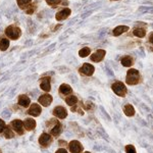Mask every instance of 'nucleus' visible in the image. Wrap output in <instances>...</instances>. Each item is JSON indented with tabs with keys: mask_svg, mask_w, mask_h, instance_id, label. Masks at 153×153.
<instances>
[{
	"mask_svg": "<svg viewBox=\"0 0 153 153\" xmlns=\"http://www.w3.org/2000/svg\"><path fill=\"white\" fill-rule=\"evenodd\" d=\"M141 81V75L137 70L135 68H131L128 71L127 76H126V83L128 85H137Z\"/></svg>",
	"mask_w": 153,
	"mask_h": 153,
	"instance_id": "f257e3e1",
	"label": "nucleus"
},
{
	"mask_svg": "<svg viewBox=\"0 0 153 153\" xmlns=\"http://www.w3.org/2000/svg\"><path fill=\"white\" fill-rule=\"evenodd\" d=\"M5 34L9 39L16 40V39H19V37H21L22 31H21V29L16 26H9L5 29Z\"/></svg>",
	"mask_w": 153,
	"mask_h": 153,
	"instance_id": "f03ea898",
	"label": "nucleus"
},
{
	"mask_svg": "<svg viewBox=\"0 0 153 153\" xmlns=\"http://www.w3.org/2000/svg\"><path fill=\"white\" fill-rule=\"evenodd\" d=\"M111 89L113 92L117 96H120V97H125L126 94H127V88H126L125 84H123L122 82L113 83L111 86Z\"/></svg>",
	"mask_w": 153,
	"mask_h": 153,
	"instance_id": "7ed1b4c3",
	"label": "nucleus"
},
{
	"mask_svg": "<svg viewBox=\"0 0 153 153\" xmlns=\"http://www.w3.org/2000/svg\"><path fill=\"white\" fill-rule=\"evenodd\" d=\"M142 22H137V26L135 27L134 30H133V34L134 36L138 37V38H144L146 36V29L145 28H141V26H143Z\"/></svg>",
	"mask_w": 153,
	"mask_h": 153,
	"instance_id": "20e7f679",
	"label": "nucleus"
},
{
	"mask_svg": "<svg viewBox=\"0 0 153 153\" xmlns=\"http://www.w3.org/2000/svg\"><path fill=\"white\" fill-rule=\"evenodd\" d=\"M94 71H95V68L92 65H90V63H84L82 68H80V73L82 74V75L87 76H92Z\"/></svg>",
	"mask_w": 153,
	"mask_h": 153,
	"instance_id": "39448f33",
	"label": "nucleus"
},
{
	"mask_svg": "<svg viewBox=\"0 0 153 153\" xmlns=\"http://www.w3.org/2000/svg\"><path fill=\"white\" fill-rule=\"evenodd\" d=\"M51 142H52V138H51V136L49 134H46V133H43L40 138H39V143H40V145L42 147L46 148L48 147L49 145L51 144Z\"/></svg>",
	"mask_w": 153,
	"mask_h": 153,
	"instance_id": "423d86ee",
	"label": "nucleus"
},
{
	"mask_svg": "<svg viewBox=\"0 0 153 153\" xmlns=\"http://www.w3.org/2000/svg\"><path fill=\"white\" fill-rule=\"evenodd\" d=\"M68 148H70V151L71 153H81L83 150L82 144L79 141H76V140L71 141L70 144H68Z\"/></svg>",
	"mask_w": 153,
	"mask_h": 153,
	"instance_id": "0eeeda50",
	"label": "nucleus"
},
{
	"mask_svg": "<svg viewBox=\"0 0 153 153\" xmlns=\"http://www.w3.org/2000/svg\"><path fill=\"white\" fill-rule=\"evenodd\" d=\"M11 127L12 129L16 132V134L19 135H23L24 134V123L19 120H14L11 123Z\"/></svg>",
	"mask_w": 153,
	"mask_h": 153,
	"instance_id": "6e6552de",
	"label": "nucleus"
},
{
	"mask_svg": "<svg viewBox=\"0 0 153 153\" xmlns=\"http://www.w3.org/2000/svg\"><path fill=\"white\" fill-rule=\"evenodd\" d=\"M53 114L55 117H57L58 118L63 120V118L68 117V111H66V109L65 107H62V106H56L53 109Z\"/></svg>",
	"mask_w": 153,
	"mask_h": 153,
	"instance_id": "1a4fd4ad",
	"label": "nucleus"
},
{
	"mask_svg": "<svg viewBox=\"0 0 153 153\" xmlns=\"http://www.w3.org/2000/svg\"><path fill=\"white\" fill-rule=\"evenodd\" d=\"M105 54H106L105 50H103V49H98L96 52H94L92 55L90 56V58H91V60H92V61L99 62V61H101L103 58H104Z\"/></svg>",
	"mask_w": 153,
	"mask_h": 153,
	"instance_id": "9d476101",
	"label": "nucleus"
},
{
	"mask_svg": "<svg viewBox=\"0 0 153 153\" xmlns=\"http://www.w3.org/2000/svg\"><path fill=\"white\" fill-rule=\"evenodd\" d=\"M39 103H40L41 105L45 106V107H47L51 104V102H52L53 98L52 96L50 94H44V95H41L40 97H39Z\"/></svg>",
	"mask_w": 153,
	"mask_h": 153,
	"instance_id": "9b49d317",
	"label": "nucleus"
},
{
	"mask_svg": "<svg viewBox=\"0 0 153 153\" xmlns=\"http://www.w3.org/2000/svg\"><path fill=\"white\" fill-rule=\"evenodd\" d=\"M42 112L41 110V107L39 104H36V103H33L30 107V109L28 110V113L32 117H39L40 113Z\"/></svg>",
	"mask_w": 153,
	"mask_h": 153,
	"instance_id": "f8f14e48",
	"label": "nucleus"
},
{
	"mask_svg": "<svg viewBox=\"0 0 153 153\" xmlns=\"http://www.w3.org/2000/svg\"><path fill=\"white\" fill-rule=\"evenodd\" d=\"M71 13V11L70 8H65L56 13L55 19H56V21H63V19H68Z\"/></svg>",
	"mask_w": 153,
	"mask_h": 153,
	"instance_id": "ddd939ff",
	"label": "nucleus"
},
{
	"mask_svg": "<svg viewBox=\"0 0 153 153\" xmlns=\"http://www.w3.org/2000/svg\"><path fill=\"white\" fill-rule=\"evenodd\" d=\"M40 87L42 90L45 91V92H49V91H50L51 86H50V78H49V76H44V78L41 79Z\"/></svg>",
	"mask_w": 153,
	"mask_h": 153,
	"instance_id": "4468645a",
	"label": "nucleus"
},
{
	"mask_svg": "<svg viewBox=\"0 0 153 153\" xmlns=\"http://www.w3.org/2000/svg\"><path fill=\"white\" fill-rule=\"evenodd\" d=\"M24 126L28 131H32L36 128V120L33 118H26L24 122Z\"/></svg>",
	"mask_w": 153,
	"mask_h": 153,
	"instance_id": "2eb2a0df",
	"label": "nucleus"
},
{
	"mask_svg": "<svg viewBox=\"0 0 153 153\" xmlns=\"http://www.w3.org/2000/svg\"><path fill=\"white\" fill-rule=\"evenodd\" d=\"M19 104L23 107H28L31 104V100L27 95H19Z\"/></svg>",
	"mask_w": 153,
	"mask_h": 153,
	"instance_id": "dca6fc26",
	"label": "nucleus"
},
{
	"mask_svg": "<svg viewBox=\"0 0 153 153\" xmlns=\"http://www.w3.org/2000/svg\"><path fill=\"white\" fill-rule=\"evenodd\" d=\"M129 31V27L128 26H118L117 28L113 29L112 31V34L114 36H120L122 35L123 33H126V32Z\"/></svg>",
	"mask_w": 153,
	"mask_h": 153,
	"instance_id": "f3484780",
	"label": "nucleus"
},
{
	"mask_svg": "<svg viewBox=\"0 0 153 153\" xmlns=\"http://www.w3.org/2000/svg\"><path fill=\"white\" fill-rule=\"evenodd\" d=\"M73 92V89L70 85H68V84H62V85L59 87V93L62 95H68L71 94V93Z\"/></svg>",
	"mask_w": 153,
	"mask_h": 153,
	"instance_id": "a211bd4d",
	"label": "nucleus"
},
{
	"mask_svg": "<svg viewBox=\"0 0 153 153\" xmlns=\"http://www.w3.org/2000/svg\"><path fill=\"white\" fill-rule=\"evenodd\" d=\"M120 62L122 65L126 66V68H130V66L133 65V62H134V59H133L131 56H124L122 59H120Z\"/></svg>",
	"mask_w": 153,
	"mask_h": 153,
	"instance_id": "6ab92c4d",
	"label": "nucleus"
},
{
	"mask_svg": "<svg viewBox=\"0 0 153 153\" xmlns=\"http://www.w3.org/2000/svg\"><path fill=\"white\" fill-rule=\"evenodd\" d=\"M61 125L59 124L58 122H56L55 124H54L53 128L51 129V135L54 136V137H57L58 135H60L61 133Z\"/></svg>",
	"mask_w": 153,
	"mask_h": 153,
	"instance_id": "aec40b11",
	"label": "nucleus"
},
{
	"mask_svg": "<svg viewBox=\"0 0 153 153\" xmlns=\"http://www.w3.org/2000/svg\"><path fill=\"white\" fill-rule=\"evenodd\" d=\"M124 112L127 117H133L135 115V108L131 104H126L124 106Z\"/></svg>",
	"mask_w": 153,
	"mask_h": 153,
	"instance_id": "412c9836",
	"label": "nucleus"
},
{
	"mask_svg": "<svg viewBox=\"0 0 153 153\" xmlns=\"http://www.w3.org/2000/svg\"><path fill=\"white\" fill-rule=\"evenodd\" d=\"M9 46V41L8 39H5V38H2L0 39V50L2 51H5Z\"/></svg>",
	"mask_w": 153,
	"mask_h": 153,
	"instance_id": "4be33fe9",
	"label": "nucleus"
},
{
	"mask_svg": "<svg viewBox=\"0 0 153 153\" xmlns=\"http://www.w3.org/2000/svg\"><path fill=\"white\" fill-rule=\"evenodd\" d=\"M65 102L71 106L76 105V102H78V98H76V96H75V95L68 96V97L65 98Z\"/></svg>",
	"mask_w": 153,
	"mask_h": 153,
	"instance_id": "5701e85b",
	"label": "nucleus"
},
{
	"mask_svg": "<svg viewBox=\"0 0 153 153\" xmlns=\"http://www.w3.org/2000/svg\"><path fill=\"white\" fill-rule=\"evenodd\" d=\"M90 52H91V50H90V48L89 47H84V48H82L81 49L80 51H79V55L81 56V57H87V56L90 54Z\"/></svg>",
	"mask_w": 153,
	"mask_h": 153,
	"instance_id": "b1692460",
	"label": "nucleus"
},
{
	"mask_svg": "<svg viewBox=\"0 0 153 153\" xmlns=\"http://www.w3.org/2000/svg\"><path fill=\"white\" fill-rule=\"evenodd\" d=\"M3 132H4V136H5V138H7V139H11V138L14 137L13 132H12L9 128H5Z\"/></svg>",
	"mask_w": 153,
	"mask_h": 153,
	"instance_id": "393cba45",
	"label": "nucleus"
},
{
	"mask_svg": "<svg viewBox=\"0 0 153 153\" xmlns=\"http://www.w3.org/2000/svg\"><path fill=\"white\" fill-rule=\"evenodd\" d=\"M16 1H18V5L21 8H24V7H27V5H28L32 0H16Z\"/></svg>",
	"mask_w": 153,
	"mask_h": 153,
	"instance_id": "a878e982",
	"label": "nucleus"
},
{
	"mask_svg": "<svg viewBox=\"0 0 153 153\" xmlns=\"http://www.w3.org/2000/svg\"><path fill=\"white\" fill-rule=\"evenodd\" d=\"M46 2H47L48 5L55 7L56 5H58V4L60 3L61 0H46Z\"/></svg>",
	"mask_w": 153,
	"mask_h": 153,
	"instance_id": "bb28decb",
	"label": "nucleus"
},
{
	"mask_svg": "<svg viewBox=\"0 0 153 153\" xmlns=\"http://www.w3.org/2000/svg\"><path fill=\"white\" fill-rule=\"evenodd\" d=\"M126 153H137L136 149L133 145H127L126 146Z\"/></svg>",
	"mask_w": 153,
	"mask_h": 153,
	"instance_id": "cd10ccee",
	"label": "nucleus"
},
{
	"mask_svg": "<svg viewBox=\"0 0 153 153\" xmlns=\"http://www.w3.org/2000/svg\"><path fill=\"white\" fill-rule=\"evenodd\" d=\"M35 8H36V3L30 5L29 8H27V13H28V14H32L34 12V10H35Z\"/></svg>",
	"mask_w": 153,
	"mask_h": 153,
	"instance_id": "c85d7f7f",
	"label": "nucleus"
},
{
	"mask_svg": "<svg viewBox=\"0 0 153 153\" xmlns=\"http://www.w3.org/2000/svg\"><path fill=\"white\" fill-rule=\"evenodd\" d=\"M5 128H6V127H5V123H4V120H0V133L3 132Z\"/></svg>",
	"mask_w": 153,
	"mask_h": 153,
	"instance_id": "c756f323",
	"label": "nucleus"
},
{
	"mask_svg": "<svg viewBox=\"0 0 153 153\" xmlns=\"http://www.w3.org/2000/svg\"><path fill=\"white\" fill-rule=\"evenodd\" d=\"M85 107H86V109H92V108L94 107V105H93L92 102H87L85 104Z\"/></svg>",
	"mask_w": 153,
	"mask_h": 153,
	"instance_id": "7c9ffc66",
	"label": "nucleus"
},
{
	"mask_svg": "<svg viewBox=\"0 0 153 153\" xmlns=\"http://www.w3.org/2000/svg\"><path fill=\"white\" fill-rule=\"evenodd\" d=\"M2 115H3L4 117H6V118H7V117H10V113H9L8 110H4V111L2 112Z\"/></svg>",
	"mask_w": 153,
	"mask_h": 153,
	"instance_id": "2f4dec72",
	"label": "nucleus"
},
{
	"mask_svg": "<svg viewBox=\"0 0 153 153\" xmlns=\"http://www.w3.org/2000/svg\"><path fill=\"white\" fill-rule=\"evenodd\" d=\"M140 11H153V9L149 8V7H142L140 8Z\"/></svg>",
	"mask_w": 153,
	"mask_h": 153,
	"instance_id": "473e14b6",
	"label": "nucleus"
},
{
	"mask_svg": "<svg viewBox=\"0 0 153 153\" xmlns=\"http://www.w3.org/2000/svg\"><path fill=\"white\" fill-rule=\"evenodd\" d=\"M55 153H68V151H66L65 149H63V148H60V149H58Z\"/></svg>",
	"mask_w": 153,
	"mask_h": 153,
	"instance_id": "72a5a7b5",
	"label": "nucleus"
},
{
	"mask_svg": "<svg viewBox=\"0 0 153 153\" xmlns=\"http://www.w3.org/2000/svg\"><path fill=\"white\" fill-rule=\"evenodd\" d=\"M149 42L153 45V32H152V33H150V34H149Z\"/></svg>",
	"mask_w": 153,
	"mask_h": 153,
	"instance_id": "f704fd0d",
	"label": "nucleus"
},
{
	"mask_svg": "<svg viewBox=\"0 0 153 153\" xmlns=\"http://www.w3.org/2000/svg\"><path fill=\"white\" fill-rule=\"evenodd\" d=\"M58 144L60 145V146H65V145H66V142L62 141V140H60V141L58 142Z\"/></svg>",
	"mask_w": 153,
	"mask_h": 153,
	"instance_id": "c9c22d12",
	"label": "nucleus"
},
{
	"mask_svg": "<svg viewBox=\"0 0 153 153\" xmlns=\"http://www.w3.org/2000/svg\"><path fill=\"white\" fill-rule=\"evenodd\" d=\"M84 153H90V152H88V151H86V152H84Z\"/></svg>",
	"mask_w": 153,
	"mask_h": 153,
	"instance_id": "e433bc0d",
	"label": "nucleus"
},
{
	"mask_svg": "<svg viewBox=\"0 0 153 153\" xmlns=\"http://www.w3.org/2000/svg\"><path fill=\"white\" fill-rule=\"evenodd\" d=\"M114 1H117V0H114Z\"/></svg>",
	"mask_w": 153,
	"mask_h": 153,
	"instance_id": "4c0bfd02",
	"label": "nucleus"
},
{
	"mask_svg": "<svg viewBox=\"0 0 153 153\" xmlns=\"http://www.w3.org/2000/svg\"><path fill=\"white\" fill-rule=\"evenodd\" d=\"M0 153H1V151H0Z\"/></svg>",
	"mask_w": 153,
	"mask_h": 153,
	"instance_id": "58836bf2",
	"label": "nucleus"
}]
</instances>
